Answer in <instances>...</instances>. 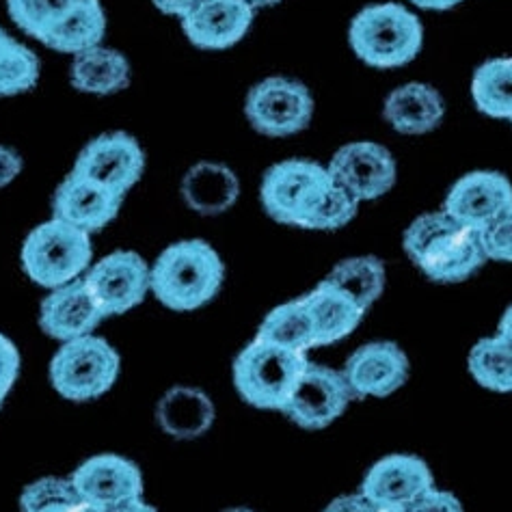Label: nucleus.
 <instances>
[{
    "instance_id": "f257e3e1",
    "label": "nucleus",
    "mask_w": 512,
    "mask_h": 512,
    "mask_svg": "<svg viewBox=\"0 0 512 512\" xmlns=\"http://www.w3.org/2000/svg\"><path fill=\"white\" fill-rule=\"evenodd\" d=\"M262 206L277 223L331 232L355 219L359 201L312 160H284L266 171Z\"/></svg>"
},
{
    "instance_id": "f03ea898",
    "label": "nucleus",
    "mask_w": 512,
    "mask_h": 512,
    "mask_svg": "<svg viewBox=\"0 0 512 512\" xmlns=\"http://www.w3.org/2000/svg\"><path fill=\"white\" fill-rule=\"evenodd\" d=\"M404 251L420 271L439 284L465 281L487 262L482 236L446 210L426 212L404 232Z\"/></svg>"
},
{
    "instance_id": "7ed1b4c3",
    "label": "nucleus",
    "mask_w": 512,
    "mask_h": 512,
    "mask_svg": "<svg viewBox=\"0 0 512 512\" xmlns=\"http://www.w3.org/2000/svg\"><path fill=\"white\" fill-rule=\"evenodd\" d=\"M225 279L221 255L206 240L169 245L150 266V292L173 312H193L219 294Z\"/></svg>"
},
{
    "instance_id": "20e7f679",
    "label": "nucleus",
    "mask_w": 512,
    "mask_h": 512,
    "mask_svg": "<svg viewBox=\"0 0 512 512\" xmlns=\"http://www.w3.org/2000/svg\"><path fill=\"white\" fill-rule=\"evenodd\" d=\"M348 42L355 55L372 67H400L420 55L424 29L413 11L398 3L361 9L350 22Z\"/></svg>"
},
{
    "instance_id": "39448f33",
    "label": "nucleus",
    "mask_w": 512,
    "mask_h": 512,
    "mask_svg": "<svg viewBox=\"0 0 512 512\" xmlns=\"http://www.w3.org/2000/svg\"><path fill=\"white\" fill-rule=\"evenodd\" d=\"M93 260L91 234L52 217L26 236L20 262L37 286L48 290L80 279Z\"/></svg>"
},
{
    "instance_id": "423d86ee",
    "label": "nucleus",
    "mask_w": 512,
    "mask_h": 512,
    "mask_svg": "<svg viewBox=\"0 0 512 512\" xmlns=\"http://www.w3.org/2000/svg\"><path fill=\"white\" fill-rule=\"evenodd\" d=\"M307 363L309 359L303 353L255 338L234 361V385L251 407L281 411Z\"/></svg>"
},
{
    "instance_id": "0eeeda50",
    "label": "nucleus",
    "mask_w": 512,
    "mask_h": 512,
    "mask_svg": "<svg viewBox=\"0 0 512 512\" xmlns=\"http://www.w3.org/2000/svg\"><path fill=\"white\" fill-rule=\"evenodd\" d=\"M121 359L117 348L98 335L61 342L50 361V383L65 400L87 402L104 396L117 383Z\"/></svg>"
},
{
    "instance_id": "6e6552de",
    "label": "nucleus",
    "mask_w": 512,
    "mask_h": 512,
    "mask_svg": "<svg viewBox=\"0 0 512 512\" xmlns=\"http://www.w3.org/2000/svg\"><path fill=\"white\" fill-rule=\"evenodd\" d=\"M245 115L249 124L266 137H290L309 126L314 98L299 80L271 76L249 91Z\"/></svg>"
},
{
    "instance_id": "1a4fd4ad",
    "label": "nucleus",
    "mask_w": 512,
    "mask_h": 512,
    "mask_svg": "<svg viewBox=\"0 0 512 512\" xmlns=\"http://www.w3.org/2000/svg\"><path fill=\"white\" fill-rule=\"evenodd\" d=\"M83 281L104 318L119 316L141 305L150 292V264L134 251H113L91 264Z\"/></svg>"
},
{
    "instance_id": "9d476101",
    "label": "nucleus",
    "mask_w": 512,
    "mask_h": 512,
    "mask_svg": "<svg viewBox=\"0 0 512 512\" xmlns=\"http://www.w3.org/2000/svg\"><path fill=\"white\" fill-rule=\"evenodd\" d=\"M353 398L342 372L309 361L281 413L305 430H320L342 417Z\"/></svg>"
},
{
    "instance_id": "9b49d317",
    "label": "nucleus",
    "mask_w": 512,
    "mask_h": 512,
    "mask_svg": "<svg viewBox=\"0 0 512 512\" xmlns=\"http://www.w3.org/2000/svg\"><path fill=\"white\" fill-rule=\"evenodd\" d=\"M72 171L126 197L145 171V152L130 134L106 132L80 150Z\"/></svg>"
},
{
    "instance_id": "f8f14e48",
    "label": "nucleus",
    "mask_w": 512,
    "mask_h": 512,
    "mask_svg": "<svg viewBox=\"0 0 512 512\" xmlns=\"http://www.w3.org/2000/svg\"><path fill=\"white\" fill-rule=\"evenodd\" d=\"M327 169L359 204L387 195L394 188L398 173L392 152L372 141H355L340 147Z\"/></svg>"
},
{
    "instance_id": "ddd939ff",
    "label": "nucleus",
    "mask_w": 512,
    "mask_h": 512,
    "mask_svg": "<svg viewBox=\"0 0 512 512\" xmlns=\"http://www.w3.org/2000/svg\"><path fill=\"white\" fill-rule=\"evenodd\" d=\"M85 500L100 510L143 497V474L137 463L121 454H96L80 463L70 476Z\"/></svg>"
},
{
    "instance_id": "4468645a",
    "label": "nucleus",
    "mask_w": 512,
    "mask_h": 512,
    "mask_svg": "<svg viewBox=\"0 0 512 512\" xmlns=\"http://www.w3.org/2000/svg\"><path fill=\"white\" fill-rule=\"evenodd\" d=\"M409 357L394 342H370L357 348L342 370L355 398H385L407 383Z\"/></svg>"
},
{
    "instance_id": "2eb2a0df",
    "label": "nucleus",
    "mask_w": 512,
    "mask_h": 512,
    "mask_svg": "<svg viewBox=\"0 0 512 512\" xmlns=\"http://www.w3.org/2000/svg\"><path fill=\"white\" fill-rule=\"evenodd\" d=\"M430 487H435V478L424 458L389 454L368 469L361 493L389 512H400Z\"/></svg>"
},
{
    "instance_id": "dca6fc26",
    "label": "nucleus",
    "mask_w": 512,
    "mask_h": 512,
    "mask_svg": "<svg viewBox=\"0 0 512 512\" xmlns=\"http://www.w3.org/2000/svg\"><path fill=\"white\" fill-rule=\"evenodd\" d=\"M510 206L512 184L506 175L497 171H474L463 175L450 188L443 210L458 223L482 232Z\"/></svg>"
},
{
    "instance_id": "f3484780",
    "label": "nucleus",
    "mask_w": 512,
    "mask_h": 512,
    "mask_svg": "<svg viewBox=\"0 0 512 512\" xmlns=\"http://www.w3.org/2000/svg\"><path fill=\"white\" fill-rule=\"evenodd\" d=\"M121 201H124L121 195L85 175L70 171L52 195V217L93 234L117 217Z\"/></svg>"
},
{
    "instance_id": "a211bd4d",
    "label": "nucleus",
    "mask_w": 512,
    "mask_h": 512,
    "mask_svg": "<svg viewBox=\"0 0 512 512\" xmlns=\"http://www.w3.org/2000/svg\"><path fill=\"white\" fill-rule=\"evenodd\" d=\"M102 320V309L85 286L83 277L52 288L39 307V327L59 342H70L93 333Z\"/></svg>"
},
{
    "instance_id": "6ab92c4d",
    "label": "nucleus",
    "mask_w": 512,
    "mask_h": 512,
    "mask_svg": "<svg viewBox=\"0 0 512 512\" xmlns=\"http://www.w3.org/2000/svg\"><path fill=\"white\" fill-rule=\"evenodd\" d=\"M253 16L242 0H206L182 20V29L197 48L225 50L247 35Z\"/></svg>"
},
{
    "instance_id": "aec40b11",
    "label": "nucleus",
    "mask_w": 512,
    "mask_h": 512,
    "mask_svg": "<svg viewBox=\"0 0 512 512\" xmlns=\"http://www.w3.org/2000/svg\"><path fill=\"white\" fill-rule=\"evenodd\" d=\"M214 402L191 385H175L156 404V422L173 439L191 441L206 435L214 424Z\"/></svg>"
},
{
    "instance_id": "412c9836",
    "label": "nucleus",
    "mask_w": 512,
    "mask_h": 512,
    "mask_svg": "<svg viewBox=\"0 0 512 512\" xmlns=\"http://www.w3.org/2000/svg\"><path fill=\"white\" fill-rule=\"evenodd\" d=\"M383 115L396 132L417 137V134H426L441 124L446 115V104L435 87L426 83H407L389 93Z\"/></svg>"
},
{
    "instance_id": "4be33fe9",
    "label": "nucleus",
    "mask_w": 512,
    "mask_h": 512,
    "mask_svg": "<svg viewBox=\"0 0 512 512\" xmlns=\"http://www.w3.org/2000/svg\"><path fill=\"white\" fill-rule=\"evenodd\" d=\"M303 301L314 320L316 346H329L348 338L366 316L344 290L335 288L329 281H320L312 292L303 296Z\"/></svg>"
},
{
    "instance_id": "5701e85b",
    "label": "nucleus",
    "mask_w": 512,
    "mask_h": 512,
    "mask_svg": "<svg viewBox=\"0 0 512 512\" xmlns=\"http://www.w3.org/2000/svg\"><path fill=\"white\" fill-rule=\"evenodd\" d=\"M240 195V182L236 173L221 163H197L186 171L182 180V199L186 206L204 214L217 217L236 204Z\"/></svg>"
},
{
    "instance_id": "b1692460",
    "label": "nucleus",
    "mask_w": 512,
    "mask_h": 512,
    "mask_svg": "<svg viewBox=\"0 0 512 512\" xmlns=\"http://www.w3.org/2000/svg\"><path fill=\"white\" fill-rule=\"evenodd\" d=\"M70 83L89 96H113L130 85V63L119 50L100 44L74 57Z\"/></svg>"
},
{
    "instance_id": "393cba45",
    "label": "nucleus",
    "mask_w": 512,
    "mask_h": 512,
    "mask_svg": "<svg viewBox=\"0 0 512 512\" xmlns=\"http://www.w3.org/2000/svg\"><path fill=\"white\" fill-rule=\"evenodd\" d=\"M106 35V13L100 0H78L65 16L44 35L42 44L63 52V55H80L89 48L102 44Z\"/></svg>"
},
{
    "instance_id": "a878e982",
    "label": "nucleus",
    "mask_w": 512,
    "mask_h": 512,
    "mask_svg": "<svg viewBox=\"0 0 512 512\" xmlns=\"http://www.w3.org/2000/svg\"><path fill=\"white\" fill-rule=\"evenodd\" d=\"M258 338L303 355H307L309 348H316L314 320L305 301H290L268 312L260 325Z\"/></svg>"
},
{
    "instance_id": "bb28decb",
    "label": "nucleus",
    "mask_w": 512,
    "mask_h": 512,
    "mask_svg": "<svg viewBox=\"0 0 512 512\" xmlns=\"http://www.w3.org/2000/svg\"><path fill=\"white\" fill-rule=\"evenodd\" d=\"M325 281L344 290L363 312H368L381 299L387 284V273L385 264L379 258H374V255H359V258H348L335 264Z\"/></svg>"
},
{
    "instance_id": "cd10ccee",
    "label": "nucleus",
    "mask_w": 512,
    "mask_h": 512,
    "mask_svg": "<svg viewBox=\"0 0 512 512\" xmlns=\"http://www.w3.org/2000/svg\"><path fill=\"white\" fill-rule=\"evenodd\" d=\"M471 98L484 115L512 121V57L482 63L471 80Z\"/></svg>"
},
{
    "instance_id": "c85d7f7f",
    "label": "nucleus",
    "mask_w": 512,
    "mask_h": 512,
    "mask_svg": "<svg viewBox=\"0 0 512 512\" xmlns=\"http://www.w3.org/2000/svg\"><path fill=\"white\" fill-rule=\"evenodd\" d=\"M467 366L478 385L489 392L512 394V342L500 333L471 348Z\"/></svg>"
},
{
    "instance_id": "c756f323",
    "label": "nucleus",
    "mask_w": 512,
    "mask_h": 512,
    "mask_svg": "<svg viewBox=\"0 0 512 512\" xmlns=\"http://www.w3.org/2000/svg\"><path fill=\"white\" fill-rule=\"evenodd\" d=\"M20 512H98L70 478L46 476L26 484L20 495Z\"/></svg>"
},
{
    "instance_id": "7c9ffc66",
    "label": "nucleus",
    "mask_w": 512,
    "mask_h": 512,
    "mask_svg": "<svg viewBox=\"0 0 512 512\" xmlns=\"http://www.w3.org/2000/svg\"><path fill=\"white\" fill-rule=\"evenodd\" d=\"M42 65L35 52L13 39L11 46L0 55V98L20 96L37 87Z\"/></svg>"
},
{
    "instance_id": "2f4dec72",
    "label": "nucleus",
    "mask_w": 512,
    "mask_h": 512,
    "mask_svg": "<svg viewBox=\"0 0 512 512\" xmlns=\"http://www.w3.org/2000/svg\"><path fill=\"white\" fill-rule=\"evenodd\" d=\"M76 3L78 0H7V11L20 31L42 42Z\"/></svg>"
},
{
    "instance_id": "473e14b6",
    "label": "nucleus",
    "mask_w": 512,
    "mask_h": 512,
    "mask_svg": "<svg viewBox=\"0 0 512 512\" xmlns=\"http://www.w3.org/2000/svg\"><path fill=\"white\" fill-rule=\"evenodd\" d=\"M480 236L489 260L512 262V206L504 210L487 229H482Z\"/></svg>"
},
{
    "instance_id": "72a5a7b5",
    "label": "nucleus",
    "mask_w": 512,
    "mask_h": 512,
    "mask_svg": "<svg viewBox=\"0 0 512 512\" xmlns=\"http://www.w3.org/2000/svg\"><path fill=\"white\" fill-rule=\"evenodd\" d=\"M20 376V350L5 333H0V409Z\"/></svg>"
},
{
    "instance_id": "f704fd0d",
    "label": "nucleus",
    "mask_w": 512,
    "mask_h": 512,
    "mask_svg": "<svg viewBox=\"0 0 512 512\" xmlns=\"http://www.w3.org/2000/svg\"><path fill=\"white\" fill-rule=\"evenodd\" d=\"M400 512H465L461 500L450 491H443L437 487L426 489L422 495H417L413 502H409Z\"/></svg>"
},
{
    "instance_id": "c9c22d12",
    "label": "nucleus",
    "mask_w": 512,
    "mask_h": 512,
    "mask_svg": "<svg viewBox=\"0 0 512 512\" xmlns=\"http://www.w3.org/2000/svg\"><path fill=\"white\" fill-rule=\"evenodd\" d=\"M322 512H389V510L379 504H374L359 491V493L338 497V500H333Z\"/></svg>"
},
{
    "instance_id": "e433bc0d",
    "label": "nucleus",
    "mask_w": 512,
    "mask_h": 512,
    "mask_svg": "<svg viewBox=\"0 0 512 512\" xmlns=\"http://www.w3.org/2000/svg\"><path fill=\"white\" fill-rule=\"evenodd\" d=\"M22 167V156L13 147L0 145V188L16 182L18 175L22 173Z\"/></svg>"
},
{
    "instance_id": "4c0bfd02",
    "label": "nucleus",
    "mask_w": 512,
    "mask_h": 512,
    "mask_svg": "<svg viewBox=\"0 0 512 512\" xmlns=\"http://www.w3.org/2000/svg\"><path fill=\"white\" fill-rule=\"evenodd\" d=\"M152 3L158 11L167 13V16L184 20L188 13H193L201 3H206V0H152Z\"/></svg>"
},
{
    "instance_id": "58836bf2",
    "label": "nucleus",
    "mask_w": 512,
    "mask_h": 512,
    "mask_svg": "<svg viewBox=\"0 0 512 512\" xmlns=\"http://www.w3.org/2000/svg\"><path fill=\"white\" fill-rule=\"evenodd\" d=\"M100 512H158V510L152 504H147L143 497H134V500H128L124 504H117Z\"/></svg>"
},
{
    "instance_id": "ea45409f",
    "label": "nucleus",
    "mask_w": 512,
    "mask_h": 512,
    "mask_svg": "<svg viewBox=\"0 0 512 512\" xmlns=\"http://www.w3.org/2000/svg\"><path fill=\"white\" fill-rule=\"evenodd\" d=\"M411 3L422 7V9H430V11H446V9L461 5L463 0H411Z\"/></svg>"
},
{
    "instance_id": "a19ab883",
    "label": "nucleus",
    "mask_w": 512,
    "mask_h": 512,
    "mask_svg": "<svg viewBox=\"0 0 512 512\" xmlns=\"http://www.w3.org/2000/svg\"><path fill=\"white\" fill-rule=\"evenodd\" d=\"M497 333H500L502 338H506L508 342H512V305L504 312V316L500 320V329H497Z\"/></svg>"
},
{
    "instance_id": "79ce46f5",
    "label": "nucleus",
    "mask_w": 512,
    "mask_h": 512,
    "mask_svg": "<svg viewBox=\"0 0 512 512\" xmlns=\"http://www.w3.org/2000/svg\"><path fill=\"white\" fill-rule=\"evenodd\" d=\"M242 3L251 7L253 11H258V9H266V7H275L281 3V0H242Z\"/></svg>"
},
{
    "instance_id": "37998d69",
    "label": "nucleus",
    "mask_w": 512,
    "mask_h": 512,
    "mask_svg": "<svg viewBox=\"0 0 512 512\" xmlns=\"http://www.w3.org/2000/svg\"><path fill=\"white\" fill-rule=\"evenodd\" d=\"M11 42H13V37L5 29H0V55H3V52L11 46Z\"/></svg>"
},
{
    "instance_id": "c03bdc74",
    "label": "nucleus",
    "mask_w": 512,
    "mask_h": 512,
    "mask_svg": "<svg viewBox=\"0 0 512 512\" xmlns=\"http://www.w3.org/2000/svg\"><path fill=\"white\" fill-rule=\"evenodd\" d=\"M223 512H255V510H251V508H227Z\"/></svg>"
}]
</instances>
